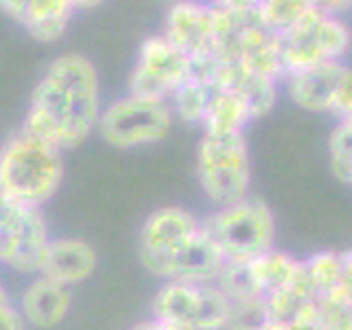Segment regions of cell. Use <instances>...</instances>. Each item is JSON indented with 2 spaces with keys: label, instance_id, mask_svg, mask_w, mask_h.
<instances>
[{
  "label": "cell",
  "instance_id": "1",
  "mask_svg": "<svg viewBox=\"0 0 352 330\" xmlns=\"http://www.w3.org/2000/svg\"><path fill=\"white\" fill-rule=\"evenodd\" d=\"M102 110L99 75L93 62L80 53H64L49 64L33 88L20 128L60 150H73L97 130Z\"/></svg>",
  "mask_w": 352,
  "mask_h": 330
},
{
  "label": "cell",
  "instance_id": "2",
  "mask_svg": "<svg viewBox=\"0 0 352 330\" xmlns=\"http://www.w3.org/2000/svg\"><path fill=\"white\" fill-rule=\"evenodd\" d=\"M58 146L25 128L0 146V192L9 203L42 209L58 194L64 157Z\"/></svg>",
  "mask_w": 352,
  "mask_h": 330
},
{
  "label": "cell",
  "instance_id": "3",
  "mask_svg": "<svg viewBox=\"0 0 352 330\" xmlns=\"http://www.w3.org/2000/svg\"><path fill=\"white\" fill-rule=\"evenodd\" d=\"M201 229L225 262H249L275 247V216L256 196L216 207L201 218Z\"/></svg>",
  "mask_w": 352,
  "mask_h": 330
},
{
  "label": "cell",
  "instance_id": "4",
  "mask_svg": "<svg viewBox=\"0 0 352 330\" xmlns=\"http://www.w3.org/2000/svg\"><path fill=\"white\" fill-rule=\"evenodd\" d=\"M196 179L207 201L216 207H227L247 198L251 161L245 135H203L196 150Z\"/></svg>",
  "mask_w": 352,
  "mask_h": 330
},
{
  "label": "cell",
  "instance_id": "5",
  "mask_svg": "<svg viewBox=\"0 0 352 330\" xmlns=\"http://www.w3.org/2000/svg\"><path fill=\"white\" fill-rule=\"evenodd\" d=\"M278 38L284 77L313 69L317 64L341 62L352 42L346 22L317 7L308 9L297 25Z\"/></svg>",
  "mask_w": 352,
  "mask_h": 330
},
{
  "label": "cell",
  "instance_id": "6",
  "mask_svg": "<svg viewBox=\"0 0 352 330\" xmlns=\"http://www.w3.org/2000/svg\"><path fill=\"white\" fill-rule=\"evenodd\" d=\"M229 300L216 282L170 280L150 302V317L176 330H225Z\"/></svg>",
  "mask_w": 352,
  "mask_h": 330
},
{
  "label": "cell",
  "instance_id": "7",
  "mask_svg": "<svg viewBox=\"0 0 352 330\" xmlns=\"http://www.w3.org/2000/svg\"><path fill=\"white\" fill-rule=\"evenodd\" d=\"M174 113L168 99L126 95L104 106L97 132L110 148L132 150L168 137Z\"/></svg>",
  "mask_w": 352,
  "mask_h": 330
},
{
  "label": "cell",
  "instance_id": "8",
  "mask_svg": "<svg viewBox=\"0 0 352 330\" xmlns=\"http://www.w3.org/2000/svg\"><path fill=\"white\" fill-rule=\"evenodd\" d=\"M51 240L42 209L9 201L0 205V267L33 278L44 267Z\"/></svg>",
  "mask_w": 352,
  "mask_h": 330
},
{
  "label": "cell",
  "instance_id": "9",
  "mask_svg": "<svg viewBox=\"0 0 352 330\" xmlns=\"http://www.w3.org/2000/svg\"><path fill=\"white\" fill-rule=\"evenodd\" d=\"M194 75V62L163 33L141 42L137 62L128 77V93L152 99H170L172 93Z\"/></svg>",
  "mask_w": 352,
  "mask_h": 330
},
{
  "label": "cell",
  "instance_id": "10",
  "mask_svg": "<svg viewBox=\"0 0 352 330\" xmlns=\"http://www.w3.org/2000/svg\"><path fill=\"white\" fill-rule=\"evenodd\" d=\"M163 36L192 62L214 60L216 7L203 0H179L168 9Z\"/></svg>",
  "mask_w": 352,
  "mask_h": 330
},
{
  "label": "cell",
  "instance_id": "11",
  "mask_svg": "<svg viewBox=\"0 0 352 330\" xmlns=\"http://www.w3.org/2000/svg\"><path fill=\"white\" fill-rule=\"evenodd\" d=\"M143 269L163 282H216L223 258L205 238L203 229L194 240L170 253H139Z\"/></svg>",
  "mask_w": 352,
  "mask_h": 330
},
{
  "label": "cell",
  "instance_id": "12",
  "mask_svg": "<svg viewBox=\"0 0 352 330\" xmlns=\"http://www.w3.org/2000/svg\"><path fill=\"white\" fill-rule=\"evenodd\" d=\"M16 306L22 319H25L27 328L53 330L69 317L73 295L69 286L38 273L22 286Z\"/></svg>",
  "mask_w": 352,
  "mask_h": 330
},
{
  "label": "cell",
  "instance_id": "13",
  "mask_svg": "<svg viewBox=\"0 0 352 330\" xmlns=\"http://www.w3.org/2000/svg\"><path fill=\"white\" fill-rule=\"evenodd\" d=\"M201 234V218L185 207H159L139 234V253H170Z\"/></svg>",
  "mask_w": 352,
  "mask_h": 330
},
{
  "label": "cell",
  "instance_id": "14",
  "mask_svg": "<svg viewBox=\"0 0 352 330\" xmlns=\"http://www.w3.org/2000/svg\"><path fill=\"white\" fill-rule=\"evenodd\" d=\"M0 11L38 42L60 40L75 14L69 0H0Z\"/></svg>",
  "mask_w": 352,
  "mask_h": 330
},
{
  "label": "cell",
  "instance_id": "15",
  "mask_svg": "<svg viewBox=\"0 0 352 330\" xmlns=\"http://www.w3.org/2000/svg\"><path fill=\"white\" fill-rule=\"evenodd\" d=\"M97 264L99 256L91 242L75 236H60L51 240L40 273L73 289V286L93 278Z\"/></svg>",
  "mask_w": 352,
  "mask_h": 330
},
{
  "label": "cell",
  "instance_id": "16",
  "mask_svg": "<svg viewBox=\"0 0 352 330\" xmlns=\"http://www.w3.org/2000/svg\"><path fill=\"white\" fill-rule=\"evenodd\" d=\"M346 69L348 66L341 62H326L313 66V69L286 75L282 82L295 106L308 110V113H330Z\"/></svg>",
  "mask_w": 352,
  "mask_h": 330
},
{
  "label": "cell",
  "instance_id": "17",
  "mask_svg": "<svg viewBox=\"0 0 352 330\" xmlns=\"http://www.w3.org/2000/svg\"><path fill=\"white\" fill-rule=\"evenodd\" d=\"M249 121H253V117L245 99L231 91L214 88L201 126L205 130V135L227 137V135H245Z\"/></svg>",
  "mask_w": 352,
  "mask_h": 330
},
{
  "label": "cell",
  "instance_id": "18",
  "mask_svg": "<svg viewBox=\"0 0 352 330\" xmlns=\"http://www.w3.org/2000/svg\"><path fill=\"white\" fill-rule=\"evenodd\" d=\"M249 264L262 297H269L271 293L284 289L295 278V273L300 271L302 260L291 256L289 251H280L273 247L267 253H262V256L249 260Z\"/></svg>",
  "mask_w": 352,
  "mask_h": 330
},
{
  "label": "cell",
  "instance_id": "19",
  "mask_svg": "<svg viewBox=\"0 0 352 330\" xmlns=\"http://www.w3.org/2000/svg\"><path fill=\"white\" fill-rule=\"evenodd\" d=\"M212 93H214L212 84L192 75L185 84L176 88L168 102L176 119L185 121V124H203Z\"/></svg>",
  "mask_w": 352,
  "mask_h": 330
},
{
  "label": "cell",
  "instance_id": "20",
  "mask_svg": "<svg viewBox=\"0 0 352 330\" xmlns=\"http://www.w3.org/2000/svg\"><path fill=\"white\" fill-rule=\"evenodd\" d=\"M304 273L311 280L319 297L328 295L339 286L341 278V251H317L302 260Z\"/></svg>",
  "mask_w": 352,
  "mask_h": 330
},
{
  "label": "cell",
  "instance_id": "21",
  "mask_svg": "<svg viewBox=\"0 0 352 330\" xmlns=\"http://www.w3.org/2000/svg\"><path fill=\"white\" fill-rule=\"evenodd\" d=\"M216 284L227 295L229 302L247 300V297H262L249 262H223V267L216 275Z\"/></svg>",
  "mask_w": 352,
  "mask_h": 330
},
{
  "label": "cell",
  "instance_id": "22",
  "mask_svg": "<svg viewBox=\"0 0 352 330\" xmlns=\"http://www.w3.org/2000/svg\"><path fill=\"white\" fill-rule=\"evenodd\" d=\"M313 5L308 0H262L258 18L273 33H284L297 25Z\"/></svg>",
  "mask_w": 352,
  "mask_h": 330
},
{
  "label": "cell",
  "instance_id": "23",
  "mask_svg": "<svg viewBox=\"0 0 352 330\" xmlns=\"http://www.w3.org/2000/svg\"><path fill=\"white\" fill-rule=\"evenodd\" d=\"M267 297H247L229 302V315L225 330H264L269 324Z\"/></svg>",
  "mask_w": 352,
  "mask_h": 330
},
{
  "label": "cell",
  "instance_id": "24",
  "mask_svg": "<svg viewBox=\"0 0 352 330\" xmlns=\"http://www.w3.org/2000/svg\"><path fill=\"white\" fill-rule=\"evenodd\" d=\"M328 152L330 168H333L335 176L341 183L348 185L352 174V126L337 121V126L333 128L328 139Z\"/></svg>",
  "mask_w": 352,
  "mask_h": 330
},
{
  "label": "cell",
  "instance_id": "25",
  "mask_svg": "<svg viewBox=\"0 0 352 330\" xmlns=\"http://www.w3.org/2000/svg\"><path fill=\"white\" fill-rule=\"evenodd\" d=\"M319 322L324 330H352V300L341 291H330L319 297Z\"/></svg>",
  "mask_w": 352,
  "mask_h": 330
},
{
  "label": "cell",
  "instance_id": "26",
  "mask_svg": "<svg viewBox=\"0 0 352 330\" xmlns=\"http://www.w3.org/2000/svg\"><path fill=\"white\" fill-rule=\"evenodd\" d=\"M330 115H335L337 121L352 115V69H346L344 77H341V84L335 93Z\"/></svg>",
  "mask_w": 352,
  "mask_h": 330
},
{
  "label": "cell",
  "instance_id": "27",
  "mask_svg": "<svg viewBox=\"0 0 352 330\" xmlns=\"http://www.w3.org/2000/svg\"><path fill=\"white\" fill-rule=\"evenodd\" d=\"M0 330H27L25 319H22L16 302L0 304Z\"/></svg>",
  "mask_w": 352,
  "mask_h": 330
},
{
  "label": "cell",
  "instance_id": "28",
  "mask_svg": "<svg viewBox=\"0 0 352 330\" xmlns=\"http://www.w3.org/2000/svg\"><path fill=\"white\" fill-rule=\"evenodd\" d=\"M212 3L231 14H258V9L262 5V0H212Z\"/></svg>",
  "mask_w": 352,
  "mask_h": 330
},
{
  "label": "cell",
  "instance_id": "29",
  "mask_svg": "<svg viewBox=\"0 0 352 330\" xmlns=\"http://www.w3.org/2000/svg\"><path fill=\"white\" fill-rule=\"evenodd\" d=\"M337 291H341L352 300V249L341 251V278Z\"/></svg>",
  "mask_w": 352,
  "mask_h": 330
},
{
  "label": "cell",
  "instance_id": "30",
  "mask_svg": "<svg viewBox=\"0 0 352 330\" xmlns=\"http://www.w3.org/2000/svg\"><path fill=\"white\" fill-rule=\"evenodd\" d=\"M313 7L326 11V14H333V16H339L348 11L352 7V0H308Z\"/></svg>",
  "mask_w": 352,
  "mask_h": 330
},
{
  "label": "cell",
  "instance_id": "31",
  "mask_svg": "<svg viewBox=\"0 0 352 330\" xmlns=\"http://www.w3.org/2000/svg\"><path fill=\"white\" fill-rule=\"evenodd\" d=\"M130 330H176V328L163 324V322H159V319H154V317H148V319H143V322L135 324Z\"/></svg>",
  "mask_w": 352,
  "mask_h": 330
},
{
  "label": "cell",
  "instance_id": "32",
  "mask_svg": "<svg viewBox=\"0 0 352 330\" xmlns=\"http://www.w3.org/2000/svg\"><path fill=\"white\" fill-rule=\"evenodd\" d=\"M69 3L73 5L75 11H84V9H95L104 3V0H69Z\"/></svg>",
  "mask_w": 352,
  "mask_h": 330
},
{
  "label": "cell",
  "instance_id": "33",
  "mask_svg": "<svg viewBox=\"0 0 352 330\" xmlns=\"http://www.w3.org/2000/svg\"><path fill=\"white\" fill-rule=\"evenodd\" d=\"M11 297H9V293H7V286L3 284V280H0V304L3 302H9Z\"/></svg>",
  "mask_w": 352,
  "mask_h": 330
},
{
  "label": "cell",
  "instance_id": "34",
  "mask_svg": "<svg viewBox=\"0 0 352 330\" xmlns=\"http://www.w3.org/2000/svg\"><path fill=\"white\" fill-rule=\"evenodd\" d=\"M341 124H348V126H352V115H350V117H346V119H341Z\"/></svg>",
  "mask_w": 352,
  "mask_h": 330
},
{
  "label": "cell",
  "instance_id": "35",
  "mask_svg": "<svg viewBox=\"0 0 352 330\" xmlns=\"http://www.w3.org/2000/svg\"><path fill=\"white\" fill-rule=\"evenodd\" d=\"M5 201H7V198H5V196H3V192H0V205H3V203H5Z\"/></svg>",
  "mask_w": 352,
  "mask_h": 330
},
{
  "label": "cell",
  "instance_id": "36",
  "mask_svg": "<svg viewBox=\"0 0 352 330\" xmlns=\"http://www.w3.org/2000/svg\"><path fill=\"white\" fill-rule=\"evenodd\" d=\"M174 3H179V0H174Z\"/></svg>",
  "mask_w": 352,
  "mask_h": 330
}]
</instances>
